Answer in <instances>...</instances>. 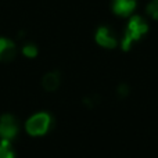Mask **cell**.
<instances>
[{"instance_id":"ba28073f","label":"cell","mask_w":158,"mask_h":158,"mask_svg":"<svg viewBox=\"0 0 158 158\" xmlns=\"http://www.w3.org/2000/svg\"><path fill=\"white\" fill-rule=\"evenodd\" d=\"M0 158H15V153L11 147L10 140H0Z\"/></svg>"},{"instance_id":"7a4b0ae2","label":"cell","mask_w":158,"mask_h":158,"mask_svg":"<svg viewBox=\"0 0 158 158\" xmlns=\"http://www.w3.org/2000/svg\"><path fill=\"white\" fill-rule=\"evenodd\" d=\"M52 115L47 112H38V114L32 115L25 123V129H27L28 135L31 136H43L49 132L50 126H52Z\"/></svg>"},{"instance_id":"277c9868","label":"cell","mask_w":158,"mask_h":158,"mask_svg":"<svg viewBox=\"0 0 158 158\" xmlns=\"http://www.w3.org/2000/svg\"><path fill=\"white\" fill-rule=\"evenodd\" d=\"M94 39H96L98 46L106 47V49H114V47L117 46V39L112 36L111 31H110L107 27L98 28L97 32H96Z\"/></svg>"},{"instance_id":"6da1fadb","label":"cell","mask_w":158,"mask_h":158,"mask_svg":"<svg viewBox=\"0 0 158 158\" xmlns=\"http://www.w3.org/2000/svg\"><path fill=\"white\" fill-rule=\"evenodd\" d=\"M148 31V25L144 19L140 15H135L131 18V21L128 22L125 29V35L122 39V50L128 52L131 49L132 43L137 42L143 35H146Z\"/></svg>"},{"instance_id":"8992f818","label":"cell","mask_w":158,"mask_h":158,"mask_svg":"<svg viewBox=\"0 0 158 158\" xmlns=\"http://www.w3.org/2000/svg\"><path fill=\"white\" fill-rule=\"evenodd\" d=\"M15 43L7 38H0V61H11L15 57Z\"/></svg>"},{"instance_id":"52a82bcc","label":"cell","mask_w":158,"mask_h":158,"mask_svg":"<svg viewBox=\"0 0 158 158\" xmlns=\"http://www.w3.org/2000/svg\"><path fill=\"white\" fill-rule=\"evenodd\" d=\"M42 86L44 87V90L47 92H54L60 86V74L57 71L47 72L42 79Z\"/></svg>"},{"instance_id":"9c48e42d","label":"cell","mask_w":158,"mask_h":158,"mask_svg":"<svg viewBox=\"0 0 158 158\" xmlns=\"http://www.w3.org/2000/svg\"><path fill=\"white\" fill-rule=\"evenodd\" d=\"M146 11H147V14L151 17V18L158 21V0H151V2L147 4Z\"/></svg>"},{"instance_id":"8fae6325","label":"cell","mask_w":158,"mask_h":158,"mask_svg":"<svg viewBox=\"0 0 158 158\" xmlns=\"http://www.w3.org/2000/svg\"><path fill=\"white\" fill-rule=\"evenodd\" d=\"M129 93V87L126 86V85H121L119 87H118V94H119V97H126Z\"/></svg>"},{"instance_id":"30bf717a","label":"cell","mask_w":158,"mask_h":158,"mask_svg":"<svg viewBox=\"0 0 158 158\" xmlns=\"http://www.w3.org/2000/svg\"><path fill=\"white\" fill-rule=\"evenodd\" d=\"M22 53H24V56L28 58H35L36 56H38V47L32 43H28L22 47Z\"/></svg>"},{"instance_id":"5b68a950","label":"cell","mask_w":158,"mask_h":158,"mask_svg":"<svg viewBox=\"0 0 158 158\" xmlns=\"http://www.w3.org/2000/svg\"><path fill=\"white\" fill-rule=\"evenodd\" d=\"M136 8V0H114L112 2V11L117 15L128 17Z\"/></svg>"},{"instance_id":"3957f363","label":"cell","mask_w":158,"mask_h":158,"mask_svg":"<svg viewBox=\"0 0 158 158\" xmlns=\"http://www.w3.org/2000/svg\"><path fill=\"white\" fill-rule=\"evenodd\" d=\"M19 132V123L13 115L4 114L0 117V139L13 140Z\"/></svg>"}]
</instances>
